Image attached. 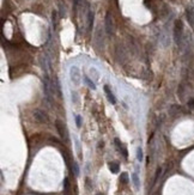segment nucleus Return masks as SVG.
Instances as JSON below:
<instances>
[{"instance_id": "obj_1", "label": "nucleus", "mask_w": 194, "mask_h": 195, "mask_svg": "<svg viewBox=\"0 0 194 195\" xmlns=\"http://www.w3.org/2000/svg\"><path fill=\"white\" fill-rule=\"evenodd\" d=\"M182 38H183V23L182 21H175L174 24V41L177 46H181L182 43Z\"/></svg>"}, {"instance_id": "obj_2", "label": "nucleus", "mask_w": 194, "mask_h": 195, "mask_svg": "<svg viewBox=\"0 0 194 195\" xmlns=\"http://www.w3.org/2000/svg\"><path fill=\"white\" fill-rule=\"evenodd\" d=\"M43 90H44L46 98L48 99L49 103H52V97L54 96V93H55V87L53 85V83L50 82L48 76L43 77Z\"/></svg>"}, {"instance_id": "obj_3", "label": "nucleus", "mask_w": 194, "mask_h": 195, "mask_svg": "<svg viewBox=\"0 0 194 195\" xmlns=\"http://www.w3.org/2000/svg\"><path fill=\"white\" fill-rule=\"evenodd\" d=\"M104 26H105V31L108 35H113V34H114L115 24H114V19H113V16L110 15V12H107V15H105Z\"/></svg>"}, {"instance_id": "obj_4", "label": "nucleus", "mask_w": 194, "mask_h": 195, "mask_svg": "<svg viewBox=\"0 0 194 195\" xmlns=\"http://www.w3.org/2000/svg\"><path fill=\"white\" fill-rule=\"evenodd\" d=\"M80 78H82V76H80L79 68L77 66H72L70 68V79H71V82L75 85H79L80 84Z\"/></svg>"}, {"instance_id": "obj_5", "label": "nucleus", "mask_w": 194, "mask_h": 195, "mask_svg": "<svg viewBox=\"0 0 194 195\" xmlns=\"http://www.w3.org/2000/svg\"><path fill=\"white\" fill-rule=\"evenodd\" d=\"M55 127L56 129L60 134V137H61L65 141H68V133H67V128H66V126L64 122H61L60 120H56L55 121Z\"/></svg>"}, {"instance_id": "obj_6", "label": "nucleus", "mask_w": 194, "mask_h": 195, "mask_svg": "<svg viewBox=\"0 0 194 195\" xmlns=\"http://www.w3.org/2000/svg\"><path fill=\"white\" fill-rule=\"evenodd\" d=\"M32 116H34L35 121L38 123H47L48 122V116H47V114H44L42 110H35L32 113Z\"/></svg>"}, {"instance_id": "obj_7", "label": "nucleus", "mask_w": 194, "mask_h": 195, "mask_svg": "<svg viewBox=\"0 0 194 195\" xmlns=\"http://www.w3.org/2000/svg\"><path fill=\"white\" fill-rule=\"evenodd\" d=\"M104 92H105V96H107V98H108V101L111 103V104H116V98H115V96L113 95V92H111V90L109 89V86L108 85H104Z\"/></svg>"}, {"instance_id": "obj_8", "label": "nucleus", "mask_w": 194, "mask_h": 195, "mask_svg": "<svg viewBox=\"0 0 194 195\" xmlns=\"http://www.w3.org/2000/svg\"><path fill=\"white\" fill-rule=\"evenodd\" d=\"M186 17H187V21L191 24V26L194 28V11L192 7H188L186 10Z\"/></svg>"}, {"instance_id": "obj_9", "label": "nucleus", "mask_w": 194, "mask_h": 195, "mask_svg": "<svg viewBox=\"0 0 194 195\" xmlns=\"http://www.w3.org/2000/svg\"><path fill=\"white\" fill-rule=\"evenodd\" d=\"M108 168H109V170H110L113 174H117V172H119V169H120V165H119V163H116V162H109V163H108Z\"/></svg>"}, {"instance_id": "obj_10", "label": "nucleus", "mask_w": 194, "mask_h": 195, "mask_svg": "<svg viewBox=\"0 0 194 195\" xmlns=\"http://www.w3.org/2000/svg\"><path fill=\"white\" fill-rule=\"evenodd\" d=\"M132 181H133V184H134L136 189L139 190V189H140V180H139V176H138L137 172L132 174Z\"/></svg>"}, {"instance_id": "obj_11", "label": "nucleus", "mask_w": 194, "mask_h": 195, "mask_svg": "<svg viewBox=\"0 0 194 195\" xmlns=\"http://www.w3.org/2000/svg\"><path fill=\"white\" fill-rule=\"evenodd\" d=\"M84 82L91 90H96V85H95V83H93V80H91L88 76H84Z\"/></svg>"}, {"instance_id": "obj_12", "label": "nucleus", "mask_w": 194, "mask_h": 195, "mask_svg": "<svg viewBox=\"0 0 194 195\" xmlns=\"http://www.w3.org/2000/svg\"><path fill=\"white\" fill-rule=\"evenodd\" d=\"M90 76L93 77V79H92L93 82H97V80L99 79V73H98V71L96 68H93V67L90 68Z\"/></svg>"}, {"instance_id": "obj_13", "label": "nucleus", "mask_w": 194, "mask_h": 195, "mask_svg": "<svg viewBox=\"0 0 194 195\" xmlns=\"http://www.w3.org/2000/svg\"><path fill=\"white\" fill-rule=\"evenodd\" d=\"M128 181H130V177H128V174L127 172H122L120 175V182L121 183L126 184V183H128Z\"/></svg>"}, {"instance_id": "obj_14", "label": "nucleus", "mask_w": 194, "mask_h": 195, "mask_svg": "<svg viewBox=\"0 0 194 195\" xmlns=\"http://www.w3.org/2000/svg\"><path fill=\"white\" fill-rule=\"evenodd\" d=\"M179 110H181V108H180L179 105H171L170 109H169V114L171 116H174V115H176V114L179 113Z\"/></svg>"}, {"instance_id": "obj_15", "label": "nucleus", "mask_w": 194, "mask_h": 195, "mask_svg": "<svg viewBox=\"0 0 194 195\" xmlns=\"http://www.w3.org/2000/svg\"><path fill=\"white\" fill-rule=\"evenodd\" d=\"M137 159H138V162H143V159H144V153H143L142 147H138L137 149Z\"/></svg>"}, {"instance_id": "obj_16", "label": "nucleus", "mask_w": 194, "mask_h": 195, "mask_svg": "<svg viewBox=\"0 0 194 195\" xmlns=\"http://www.w3.org/2000/svg\"><path fill=\"white\" fill-rule=\"evenodd\" d=\"M71 97H72V102L75 103V104H78V102H79V97H78V93H77L76 91H72Z\"/></svg>"}, {"instance_id": "obj_17", "label": "nucleus", "mask_w": 194, "mask_h": 195, "mask_svg": "<svg viewBox=\"0 0 194 195\" xmlns=\"http://www.w3.org/2000/svg\"><path fill=\"white\" fill-rule=\"evenodd\" d=\"M177 95H179L180 99H181V101H183L185 92H183V86H182V85H180V86H179V89H177Z\"/></svg>"}, {"instance_id": "obj_18", "label": "nucleus", "mask_w": 194, "mask_h": 195, "mask_svg": "<svg viewBox=\"0 0 194 195\" xmlns=\"http://www.w3.org/2000/svg\"><path fill=\"white\" fill-rule=\"evenodd\" d=\"M72 170H73V172H75L76 176H78V175H79V166H78V163H77V162H73V163H72Z\"/></svg>"}, {"instance_id": "obj_19", "label": "nucleus", "mask_w": 194, "mask_h": 195, "mask_svg": "<svg viewBox=\"0 0 194 195\" xmlns=\"http://www.w3.org/2000/svg\"><path fill=\"white\" fill-rule=\"evenodd\" d=\"M160 174H162V168H157L156 174H155V178H153V184L157 182V180H158V177L160 176Z\"/></svg>"}, {"instance_id": "obj_20", "label": "nucleus", "mask_w": 194, "mask_h": 195, "mask_svg": "<svg viewBox=\"0 0 194 195\" xmlns=\"http://www.w3.org/2000/svg\"><path fill=\"white\" fill-rule=\"evenodd\" d=\"M68 189H70V183H68V178L66 177V178L64 180V190H65L66 194L68 193Z\"/></svg>"}, {"instance_id": "obj_21", "label": "nucleus", "mask_w": 194, "mask_h": 195, "mask_svg": "<svg viewBox=\"0 0 194 195\" xmlns=\"http://www.w3.org/2000/svg\"><path fill=\"white\" fill-rule=\"evenodd\" d=\"M92 22H93V13L91 11H89V21H88V28H89V30L91 29Z\"/></svg>"}, {"instance_id": "obj_22", "label": "nucleus", "mask_w": 194, "mask_h": 195, "mask_svg": "<svg viewBox=\"0 0 194 195\" xmlns=\"http://www.w3.org/2000/svg\"><path fill=\"white\" fill-rule=\"evenodd\" d=\"M114 143H115L116 147H117V149H119V151H122V149H124V146H122V144H121V141H120V139L115 138V139H114Z\"/></svg>"}, {"instance_id": "obj_23", "label": "nucleus", "mask_w": 194, "mask_h": 195, "mask_svg": "<svg viewBox=\"0 0 194 195\" xmlns=\"http://www.w3.org/2000/svg\"><path fill=\"white\" fill-rule=\"evenodd\" d=\"M76 125L78 128H80L82 127V117H80V115H77L76 116Z\"/></svg>"}, {"instance_id": "obj_24", "label": "nucleus", "mask_w": 194, "mask_h": 195, "mask_svg": "<svg viewBox=\"0 0 194 195\" xmlns=\"http://www.w3.org/2000/svg\"><path fill=\"white\" fill-rule=\"evenodd\" d=\"M76 147H77V152H78L79 158H82V152H80V144H79L78 140H76Z\"/></svg>"}, {"instance_id": "obj_25", "label": "nucleus", "mask_w": 194, "mask_h": 195, "mask_svg": "<svg viewBox=\"0 0 194 195\" xmlns=\"http://www.w3.org/2000/svg\"><path fill=\"white\" fill-rule=\"evenodd\" d=\"M86 188H88V190H91V184H90V180L89 178H86Z\"/></svg>"}, {"instance_id": "obj_26", "label": "nucleus", "mask_w": 194, "mask_h": 195, "mask_svg": "<svg viewBox=\"0 0 194 195\" xmlns=\"http://www.w3.org/2000/svg\"><path fill=\"white\" fill-rule=\"evenodd\" d=\"M188 105L191 107V108H193V107H194V99H191V101H189V102H188Z\"/></svg>"}, {"instance_id": "obj_27", "label": "nucleus", "mask_w": 194, "mask_h": 195, "mask_svg": "<svg viewBox=\"0 0 194 195\" xmlns=\"http://www.w3.org/2000/svg\"><path fill=\"white\" fill-rule=\"evenodd\" d=\"M96 195H102V194H101V193H98V194H96Z\"/></svg>"}]
</instances>
